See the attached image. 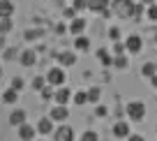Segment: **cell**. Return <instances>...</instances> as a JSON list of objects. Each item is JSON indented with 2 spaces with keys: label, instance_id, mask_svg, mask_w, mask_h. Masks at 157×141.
<instances>
[{
  "label": "cell",
  "instance_id": "obj_32",
  "mask_svg": "<svg viewBox=\"0 0 157 141\" xmlns=\"http://www.w3.org/2000/svg\"><path fill=\"white\" fill-rule=\"evenodd\" d=\"M118 53H125V44H120V42L113 44V56H118Z\"/></svg>",
  "mask_w": 157,
  "mask_h": 141
},
{
  "label": "cell",
  "instance_id": "obj_6",
  "mask_svg": "<svg viewBox=\"0 0 157 141\" xmlns=\"http://www.w3.org/2000/svg\"><path fill=\"white\" fill-rule=\"evenodd\" d=\"M19 63L23 65V67H33V65L37 63V51L35 49H25L23 53H19Z\"/></svg>",
  "mask_w": 157,
  "mask_h": 141
},
{
  "label": "cell",
  "instance_id": "obj_10",
  "mask_svg": "<svg viewBox=\"0 0 157 141\" xmlns=\"http://www.w3.org/2000/svg\"><path fill=\"white\" fill-rule=\"evenodd\" d=\"M53 136H56V141L74 139V130H72V127H67V125H63V127H58V130H53Z\"/></svg>",
  "mask_w": 157,
  "mask_h": 141
},
{
  "label": "cell",
  "instance_id": "obj_23",
  "mask_svg": "<svg viewBox=\"0 0 157 141\" xmlns=\"http://www.w3.org/2000/svg\"><path fill=\"white\" fill-rule=\"evenodd\" d=\"M74 104H78V107H83L86 102H88V92H74Z\"/></svg>",
  "mask_w": 157,
  "mask_h": 141
},
{
  "label": "cell",
  "instance_id": "obj_8",
  "mask_svg": "<svg viewBox=\"0 0 157 141\" xmlns=\"http://www.w3.org/2000/svg\"><path fill=\"white\" fill-rule=\"evenodd\" d=\"M35 136H37V127L28 125V123H21V125H19V139L30 141V139H35Z\"/></svg>",
  "mask_w": 157,
  "mask_h": 141
},
{
  "label": "cell",
  "instance_id": "obj_18",
  "mask_svg": "<svg viewBox=\"0 0 157 141\" xmlns=\"http://www.w3.org/2000/svg\"><path fill=\"white\" fill-rule=\"evenodd\" d=\"M141 74H143L146 79L155 76V74H157V63H143V67H141Z\"/></svg>",
  "mask_w": 157,
  "mask_h": 141
},
{
  "label": "cell",
  "instance_id": "obj_12",
  "mask_svg": "<svg viewBox=\"0 0 157 141\" xmlns=\"http://www.w3.org/2000/svg\"><path fill=\"white\" fill-rule=\"evenodd\" d=\"M37 134H53V120L51 118H42V120L37 123Z\"/></svg>",
  "mask_w": 157,
  "mask_h": 141
},
{
  "label": "cell",
  "instance_id": "obj_36",
  "mask_svg": "<svg viewBox=\"0 0 157 141\" xmlns=\"http://www.w3.org/2000/svg\"><path fill=\"white\" fill-rule=\"evenodd\" d=\"M106 113H109L106 107H97V116H106Z\"/></svg>",
  "mask_w": 157,
  "mask_h": 141
},
{
  "label": "cell",
  "instance_id": "obj_7",
  "mask_svg": "<svg viewBox=\"0 0 157 141\" xmlns=\"http://www.w3.org/2000/svg\"><path fill=\"white\" fill-rule=\"evenodd\" d=\"M113 136L116 139H127L129 136V123H125V120H118L116 125H113Z\"/></svg>",
  "mask_w": 157,
  "mask_h": 141
},
{
  "label": "cell",
  "instance_id": "obj_40",
  "mask_svg": "<svg viewBox=\"0 0 157 141\" xmlns=\"http://www.w3.org/2000/svg\"><path fill=\"white\" fill-rule=\"evenodd\" d=\"M141 5H150V2H155V0H139Z\"/></svg>",
  "mask_w": 157,
  "mask_h": 141
},
{
  "label": "cell",
  "instance_id": "obj_41",
  "mask_svg": "<svg viewBox=\"0 0 157 141\" xmlns=\"http://www.w3.org/2000/svg\"><path fill=\"white\" fill-rule=\"evenodd\" d=\"M155 44H157V33H155Z\"/></svg>",
  "mask_w": 157,
  "mask_h": 141
},
{
  "label": "cell",
  "instance_id": "obj_24",
  "mask_svg": "<svg viewBox=\"0 0 157 141\" xmlns=\"http://www.w3.org/2000/svg\"><path fill=\"white\" fill-rule=\"evenodd\" d=\"M97 58L102 60L104 65H111V60H113L111 56H109V51H106V49H99V51H97Z\"/></svg>",
  "mask_w": 157,
  "mask_h": 141
},
{
  "label": "cell",
  "instance_id": "obj_25",
  "mask_svg": "<svg viewBox=\"0 0 157 141\" xmlns=\"http://www.w3.org/2000/svg\"><path fill=\"white\" fill-rule=\"evenodd\" d=\"M146 16L150 21H157V5L155 2H150V5H148V10H146Z\"/></svg>",
  "mask_w": 157,
  "mask_h": 141
},
{
  "label": "cell",
  "instance_id": "obj_38",
  "mask_svg": "<svg viewBox=\"0 0 157 141\" xmlns=\"http://www.w3.org/2000/svg\"><path fill=\"white\" fill-rule=\"evenodd\" d=\"M150 83H152V86L157 88V74H155V76H150Z\"/></svg>",
  "mask_w": 157,
  "mask_h": 141
},
{
  "label": "cell",
  "instance_id": "obj_5",
  "mask_svg": "<svg viewBox=\"0 0 157 141\" xmlns=\"http://www.w3.org/2000/svg\"><path fill=\"white\" fill-rule=\"evenodd\" d=\"M125 49H127L129 53H139V51L143 49V39L139 37V35H129V37L125 39Z\"/></svg>",
  "mask_w": 157,
  "mask_h": 141
},
{
  "label": "cell",
  "instance_id": "obj_1",
  "mask_svg": "<svg viewBox=\"0 0 157 141\" xmlns=\"http://www.w3.org/2000/svg\"><path fill=\"white\" fill-rule=\"evenodd\" d=\"M125 111H127V118L129 120H134V123H139V120H143L146 118V104L141 102V100H132V102L125 107Z\"/></svg>",
  "mask_w": 157,
  "mask_h": 141
},
{
  "label": "cell",
  "instance_id": "obj_22",
  "mask_svg": "<svg viewBox=\"0 0 157 141\" xmlns=\"http://www.w3.org/2000/svg\"><path fill=\"white\" fill-rule=\"evenodd\" d=\"M99 97H102V90H99L97 86H95V88H90V90H88V102L97 104V102H99Z\"/></svg>",
  "mask_w": 157,
  "mask_h": 141
},
{
  "label": "cell",
  "instance_id": "obj_13",
  "mask_svg": "<svg viewBox=\"0 0 157 141\" xmlns=\"http://www.w3.org/2000/svg\"><path fill=\"white\" fill-rule=\"evenodd\" d=\"M83 28H86V21L83 19H81V16H74V19H72V23H69V33H72V35H81V33H83Z\"/></svg>",
  "mask_w": 157,
  "mask_h": 141
},
{
  "label": "cell",
  "instance_id": "obj_9",
  "mask_svg": "<svg viewBox=\"0 0 157 141\" xmlns=\"http://www.w3.org/2000/svg\"><path fill=\"white\" fill-rule=\"evenodd\" d=\"M69 97H72V90H69V88L58 86V90H53V100H56V104H67V102H69Z\"/></svg>",
  "mask_w": 157,
  "mask_h": 141
},
{
  "label": "cell",
  "instance_id": "obj_27",
  "mask_svg": "<svg viewBox=\"0 0 157 141\" xmlns=\"http://www.w3.org/2000/svg\"><path fill=\"white\" fill-rule=\"evenodd\" d=\"M109 37H111L113 42H118V39H120V28H118V25H111V28H109Z\"/></svg>",
  "mask_w": 157,
  "mask_h": 141
},
{
  "label": "cell",
  "instance_id": "obj_15",
  "mask_svg": "<svg viewBox=\"0 0 157 141\" xmlns=\"http://www.w3.org/2000/svg\"><path fill=\"white\" fill-rule=\"evenodd\" d=\"M12 28H14V21H12V16H0V35H7Z\"/></svg>",
  "mask_w": 157,
  "mask_h": 141
},
{
  "label": "cell",
  "instance_id": "obj_37",
  "mask_svg": "<svg viewBox=\"0 0 157 141\" xmlns=\"http://www.w3.org/2000/svg\"><path fill=\"white\" fill-rule=\"evenodd\" d=\"M127 139H132V141H141L143 136H141V134H132V132H129V136H127Z\"/></svg>",
  "mask_w": 157,
  "mask_h": 141
},
{
  "label": "cell",
  "instance_id": "obj_17",
  "mask_svg": "<svg viewBox=\"0 0 157 141\" xmlns=\"http://www.w3.org/2000/svg\"><path fill=\"white\" fill-rule=\"evenodd\" d=\"M14 12V2L12 0H0V16H12Z\"/></svg>",
  "mask_w": 157,
  "mask_h": 141
},
{
  "label": "cell",
  "instance_id": "obj_21",
  "mask_svg": "<svg viewBox=\"0 0 157 141\" xmlns=\"http://www.w3.org/2000/svg\"><path fill=\"white\" fill-rule=\"evenodd\" d=\"M60 63L67 65V67H69V65H74V63H76V53H72V51H65V53H60Z\"/></svg>",
  "mask_w": 157,
  "mask_h": 141
},
{
  "label": "cell",
  "instance_id": "obj_2",
  "mask_svg": "<svg viewBox=\"0 0 157 141\" xmlns=\"http://www.w3.org/2000/svg\"><path fill=\"white\" fill-rule=\"evenodd\" d=\"M46 83L49 86H63L65 83V69L63 67H51L49 69V74H46Z\"/></svg>",
  "mask_w": 157,
  "mask_h": 141
},
{
  "label": "cell",
  "instance_id": "obj_19",
  "mask_svg": "<svg viewBox=\"0 0 157 141\" xmlns=\"http://www.w3.org/2000/svg\"><path fill=\"white\" fill-rule=\"evenodd\" d=\"M74 49H78V51H88V49H90V39L83 37V35H78L76 42H74Z\"/></svg>",
  "mask_w": 157,
  "mask_h": 141
},
{
  "label": "cell",
  "instance_id": "obj_20",
  "mask_svg": "<svg viewBox=\"0 0 157 141\" xmlns=\"http://www.w3.org/2000/svg\"><path fill=\"white\" fill-rule=\"evenodd\" d=\"M111 65H113V67H118V69H125V67H127V56H125V53H118V56H113Z\"/></svg>",
  "mask_w": 157,
  "mask_h": 141
},
{
  "label": "cell",
  "instance_id": "obj_35",
  "mask_svg": "<svg viewBox=\"0 0 157 141\" xmlns=\"http://www.w3.org/2000/svg\"><path fill=\"white\" fill-rule=\"evenodd\" d=\"M56 33H58V35L67 33V25H65V23H58V25H56Z\"/></svg>",
  "mask_w": 157,
  "mask_h": 141
},
{
  "label": "cell",
  "instance_id": "obj_26",
  "mask_svg": "<svg viewBox=\"0 0 157 141\" xmlns=\"http://www.w3.org/2000/svg\"><path fill=\"white\" fill-rule=\"evenodd\" d=\"M44 86H46V79L44 76H35L33 79V88H35V90H42Z\"/></svg>",
  "mask_w": 157,
  "mask_h": 141
},
{
  "label": "cell",
  "instance_id": "obj_4",
  "mask_svg": "<svg viewBox=\"0 0 157 141\" xmlns=\"http://www.w3.org/2000/svg\"><path fill=\"white\" fill-rule=\"evenodd\" d=\"M49 118H51V120H56V123H63V120H67V118H69V109L65 107V104H56V107L51 109Z\"/></svg>",
  "mask_w": 157,
  "mask_h": 141
},
{
  "label": "cell",
  "instance_id": "obj_42",
  "mask_svg": "<svg viewBox=\"0 0 157 141\" xmlns=\"http://www.w3.org/2000/svg\"><path fill=\"white\" fill-rule=\"evenodd\" d=\"M0 76H2V67H0Z\"/></svg>",
  "mask_w": 157,
  "mask_h": 141
},
{
  "label": "cell",
  "instance_id": "obj_33",
  "mask_svg": "<svg viewBox=\"0 0 157 141\" xmlns=\"http://www.w3.org/2000/svg\"><path fill=\"white\" fill-rule=\"evenodd\" d=\"M65 16H67V19H74V16H76V10H74V7H67V10H65Z\"/></svg>",
  "mask_w": 157,
  "mask_h": 141
},
{
  "label": "cell",
  "instance_id": "obj_30",
  "mask_svg": "<svg viewBox=\"0 0 157 141\" xmlns=\"http://www.w3.org/2000/svg\"><path fill=\"white\" fill-rule=\"evenodd\" d=\"M81 139H86V141H97V132H93V130H86L83 134H81Z\"/></svg>",
  "mask_w": 157,
  "mask_h": 141
},
{
  "label": "cell",
  "instance_id": "obj_31",
  "mask_svg": "<svg viewBox=\"0 0 157 141\" xmlns=\"http://www.w3.org/2000/svg\"><path fill=\"white\" fill-rule=\"evenodd\" d=\"M72 7H74L76 12H81V10H86V7H88V0H74Z\"/></svg>",
  "mask_w": 157,
  "mask_h": 141
},
{
  "label": "cell",
  "instance_id": "obj_34",
  "mask_svg": "<svg viewBox=\"0 0 157 141\" xmlns=\"http://www.w3.org/2000/svg\"><path fill=\"white\" fill-rule=\"evenodd\" d=\"M5 58H7V60H14V58H16V51H14V49H7V51H5Z\"/></svg>",
  "mask_w": 157,
  "mask_h": 141
},
{
  "label": "cell",
  "instance_id": "obj_14",
  "mask_svg": "<svg viewBox=\"0 0 157 141\" xmlns=\"http://www.w3.org/2000/svg\"><path fill=\"white\" fill-rule=\"evenodd\" d=\"M109 5H111V0H88V7L93 12H104Z\"/></svg>",
  "mask_w": 157,
  "mask_h": 141
},
{
  "label": "cell",
  "instance_id": "obj_39",
  "mask_svg": "<svg viewBox=\"0 0 157 141\" xmlns=\"http://www.w3.org/2000/svg\"><path fill=\"white\" fill-rule=\"evenodd\" d=\"M5 49V39H2V35H0V51Z\"/></svg>",
  "mask_w": 157,
  "mask_h": 141
},
{
  "label": "cell",
  "instance_id": "obj_11",
  "mask_svg": "<svg viewBox=\"0 0 157 141\" xmlns=\"http://www.w3.org/2000/svg\"><path fill=\"white\" fill-rule=\"evenodd\" d=\"M25 118H28V113H25L23 109H14V111L10 113V125L19 127L21 123H25Z\"/></svg>",
  "mask_w": 157,
  "mask_h": 141
},
{
  "label": "cell",
  "instance_id": "obj_28",
  "mask_svg": "<svg viewBox=\"0 0 157 141\" xmlns=\"http://www.w3.org/2000/svg\"><path fill=\"white\" fill-rule=\"evenodd\" d=\"M42 37V30H28V33H25V39H28V42H35V39H39Z\"/></svg>",
  "mask_w": 157,
  "mask_h": 141
},
{
  "label": "cell",
  "instance_id": "obj_3",
  "mask_svg": "<svg viewBox=\"0 0 157 141\" xmlns=\"http://www.w3.org/2000/svg\"><path fill=\"white\" fill-rule=\"evenodd\" d=\"M113 10H118L120 16H134V2L132 0H116Z\"/></svg>",
  "mask_w": 157,
  "mask_h": 141
},
{
  "label": "cell",
  "instance_id": "obj_29",
  "mask_svg": "<svg viewBox=\"0 0 157 141\" xmlns=\"http://www.w3.org/2000/svg\"><path fill=\"white\" fill-rule=\"evenodd\" d=\"M23 86H25V81H23L21 76H14V79H12V88H14V90L21 92V88H23Z\"/></svg>",
  "mask_w": 157,
  "mask_h": 141
},
{
  "label": "cell",
  "instance_id": "obj_16",
  "mask_svg": "<svg viewBox=\"0 0 157 141\" xmlns=\"http://www.w3.org/2000/svg\"><path fill=\"white\" fill-rule=\"evenodd\" d=\"M16 100H19V90H14L12 86H10V90L2 92V102H7V104H16Z\"/></svg>",
  "mask_w": 157,
  "mask_h": 141
}]
</instances>
